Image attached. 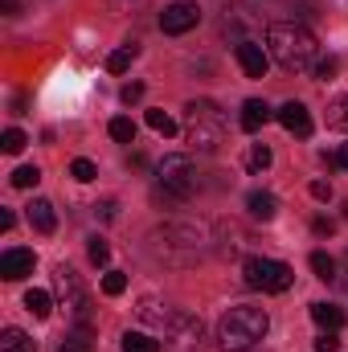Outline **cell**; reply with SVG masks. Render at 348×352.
I'll list each match as a JSON object with an SVG mask.
<instances>
[{"label":"cell","mask_w":348,"mask_h":352,"mask_svg":"<svg viewBox=\"0 0 348 352\" xmlns=\"http://www.w3.org/2000/svg\"><path fill=\"white\" fill-rule=\"evenodd\" d=\"M266 45H270V58H274L287 74L316 70V50H320V45H316L312 29L295 25V21H279V25H270Z\"/></svg>","instance_id":"obj_1"},{"label":"cell","mask_w":348,"mask_h":352,"mask_svg":"<svg viewBox=\"0 0 348 352\" xmlns=\"http://www.w3.org/2000/svg\"><path fill=\"white\" fill-rule=\"evenodd\" d=\"M266 332H270L266 311L262 307H250V303H238V307H230L217 320V344L226 352H250Z\"/></svg>","instance_id":"obj_2"},{"label":"cell","mask_w":348,"mask_h":352,"mask_svg":"<svg viewBox=\"0 0 348 352\" xmlns=\"http://www.w3.org/2000/svg\"><path fill=\"white\" fill-rule=\"evenodd\" d=\"M152 254L156 258H164V263L173 266H193L201 263V230L197 226H160V230H152Z\"/></svg>","instance_id":"obj_3"},{"label":"cell","mask_w":348,"mask_h":352,"mask_svg":"<svg viewBox=\"0 0 348 352\" xmlns=\"http://www.w3.org/2000/svg\"><path fill=\"white\" fill-rule=\"evenodd\" d=\"M140 320L156 332H164L168 340L176 336H201V320L188 316L184 307H173V303H156V299H140Z\"/></svg>","instance_id":"obj_4"},{"label":"cell","mask_w":348,"mask_h":352,"mask_svg":"<svg viewBox=\"0 0 348 352\" xmlns=\"http://www.w3.org/2000/svg\"><path fill=\"white\" fill-rule=\"evenodd\" d=\"M184 115H188V144L197 148V152H217L221 148V135H226V119L217 115V107L213 102H188L184 107Z\"/></svg>","instance_id":"obj_5"},{"label":"cell","mask_w":348,"mask_h":352,"mask_svg":"<svg viewBox=\"0 0 348 352\" xmlns=\"http://www.w3.org/2000/svg\"><path fill=\"white\" fill-rule=\"evenodd\" d=\"M156 176H160V188L173 197V201H188L193 192H197V184H201V176H197V164L188 160V156H164L160 160V168H156Z\"/></svg>","instance_id":"obj_6"},{"label":"cell","mask_w":348,"mask_h":352,"mask_svg":"<svg viewBox=\"0 0 348 352\" xmlns=\"http://www.w3.org/2000/svg\"><path fill=\"white\" fill-rule=\"evenodd\" d=\"M242 274H246V287H254V291H270V295H279V291H287V287L295 283V270H291L287 263L259 258V254H250V258L242 263Z\"/></svg>","instance_id":"obj_7"},{"label":"cell","mask_w":348,"mask_h":352,"mask_svg":"<svg viewBox=\"0 0 348 352\" xmlns=\"http://www.w3.org/2000/svg\"><path fill=\"white\" fill-rule=\"evenodd\" d=\"M54 291H58L62 307H70V311L83 320V328H90L87 324V291H83V283H78V274H74L70 266H58V270H54Z\"/></svg>","instance_id":"obj_8"},{"label":"cell","mask_w":348,"mask_h":352,"mask_svg":"<svg viewBox=\"0 0 348 352\" xmlns=\"http://www.w3.org/2000/svg\"><path fill=\"white\" fill-rule=\"evenodd\" d=\"M197 25H201V8L188 4V0H176V4H168V8L160 12V29H164L168 37H180V33H188V29H197Z\"/></svg>","instance_id":"obj_9"},{"label":"cell","mask_w":348,"mask_h":352,"mask_svg":"<svg viewBox=\"0 0 348 352\" xmlns=\"http://www.w3.org/2000/svg\"><path fill=\"white\" fill-rule=\"evenodd\" d=\"M33 266H37V254H33V250H21V246H12V250H4V254H0V278L17 283V278L33 274Z\"/></svg>","instance_id":"obj_10"},{"label":"cell","mask_w":348,"mask_h":352,"mask_svg":"<svg viewBox=\"0 0 348 352\" xmlns=\"http://www.w3.org/2000/svg\"><path fill=\"white\" fill-rule=\"evenodd\" d=\"M238 66H242V74L246 78H266V66H270V58H266V50H262L259 41H238Z\"/></svg>","instance_id":"obj_11"},{"label":"cell","mask_w":348,"mask_h":352,"mask_svg":"<svg viewBox=\"0 0 348 352\" xmlns=\"http://www.w3.org/2000/svg\"><path fill=\"white\" fill-rule=\"evenodd\" d=\"M274 119H279L291 135H299V140H307V135H312V115H307V107H303V102H283V107L274 111Z\"/></svg>","instance_id":"obj_12"},{"label":"cell","mask_w":348,"mask_h":352,"mask_svg":"<svg viewBox=\"0 0 348 352\" xmlns=\"http://www.w3.org/2000/svg\"><path fill=\"white\" fill-rule=\"evenodd\" d=\"M29 226H33L37 234H54V230H58V213H54V205H50L45 197H33V201H29Z\"/></svg>","instance_id":"obj_13"},{"label":"cell","mask_w":348,"mask_h":352,"mask_svg":"<svg viewBox=\"0 0 348 352\" xmlns=\"http://www.w3.org/2000/svg\"><path fill=\"white\" fill-rule=\"evenodd\" d=\"M270 115H274V111H270L262 98H246V102H242V131H250V135L262 131V127L270 123Z\"/></svg>","instance_id":"obj_14"},{"label":"cell","mask_w":348,"mask_h":352,"mask_svg":"<svg viewBox=\"0 0 348 352\" xmlns=\"http://www.w3.org/2000/svg\"><path fill=\"white\" fill-rule=\"evenodd\" d=\"M312 320L324 332H340L345 328V307H336V303H312Z\"/></svg>","instance_id":"obj_15"},{"label":"cell","mask_w":348,"mask_h":352,"mask_svg":"<svg viewBox=\"0 0 348 352\" xmlns=\"http://www.w3.org/2000/svg\"><path fill=\"white\" fill-rule=\"evenodd\" d=\"M246 209H250V217H259V221H274L279 201H274V192H262V188H254V192L246 197Z\"/></svg>","instance_id":"obj_16"},{"label":"cell","mask_w":348,"mask_h":352,"mask_svg":"<svg viewBox=\"0 0 348 352\" xmlns=\"http://www.w3.org/2000/svg\"><path fill=\"white\" fill-rule=\"evenodd\" d=\"M0 352H37V344H33L21 328H4V332H0Z\"/></svg>","instance_id":"obj_17"},{"label":"cell","mask_w":348,"mask_h":352,"mask_svg":"<svg viewBox=\"0 0 348 352\" xmlns=\"http://www.w3.org/2000/svg\"><path fill=\"white\" fill-rule=\"evenodd\" d=\"M25 307H29L37 320H50V311H54V299H50V291L33 287V291H25Z\"/></svg>","instance_id":"obj_18"},{"label":"cell","mask_w":348,"mask_h":352,"mask_svg":"<svg viewBox=\"0 0 348 352\" xmlns=\"http://www.w3.org/2000/svg\"><path fill=\"white\" fill-rule=\"evenodd\" d=\"M328 127H336V131L348 135V94L332 98V107H328Z\"/></svg>","instance_id":"obj_19"},{"label":"cell","mask_w":348,"mask_h":352,"mask_svg":"<svg viewBox=\"0 0 348 352\" xmlns=\"http://www.w3.org/2000/svg\"><path fill=\"white\" fill-rule=\"evenodd\" d=\"M94 349V340H90V328H78V332H70L62 344H58V352H90Z\"/></svg>","instance_id":"obj_20"},{"label":"cell","mask_w":348,"mask_h":352,"mask_svg":"<svg viewBox=\"0 0 348 352\" xmlns=\"http://www.w3.org/2000/svg\"><path fill=\"white\" fill-rule=\"evenodd\" d=\"M123 352H160V340H152L144 332H127L123 336Z\"/></svg>","instance_id":"obj_21"},{"label":"cell","mask_w":348,"mask_h":352,"mask_svg":"<svg viewBox=\"0 0 348 352\" xmlns=\"http://www.w3.org/2000/svg\"><path fill=\"white\" fill-rule=\"evenodd\" d=\"M148 127H152L156 135H164V140L176 135V119L168 115V111H148Z\"/></svg>","instance_id":"obj_22"},{"label":"cell","mask_w":348,"mask_h":352,"mask_svg":"<svg viewBox=\"0 0 348 352\" xmlns=\"http://www.w3.org/2000/svg\"><path fill=\"white\" fill-rule=\"evenodd\" d=\"M111 140H119V144H135V123L127 119V115H119V119H111Z\"/></svg>","instance_id":"obj_23"},{"label":"cell","mask_w":348,"mask_h":352,"mask_svg":"<svg viewBox=\"0 0 348 352\" xmlns=\"http://www.w3.org/2000/svg\"><path fill=\"white\" fill-rule=\"evenodd\" d=\"M131 58H135V45L115 50V54L107 58V70H111V74H127V70H131Z\"/></svg>","instance_id":"obj_24"},{"label":"cell","mask_w":348,"mask_h":352,"mask_svg":"<svg viewBox=\"0 0 348 352\" xmlns=\"http://www.w3.org/2000/svg\"><path fill=\"white\" fill-rule=\"evenodd\" d=\"M312 270H316V278H324V283L336 278V263H332V254H324V250L312 254Z\"/></svg>","instance_id":"obj_25"},{"label":"cell","mask_w":348,"mask_h":352,"mask_svg":"<svg viewBox=\"0 0 348 352\" xmlns=\"http://www.w3.org/2000/svg\"><path fill=\"white\" fill-rule=\"evenodd\" d=\"M25 131H17V127H8L4 135H0V148H4V156H17V152H25Z\"/></svg>","instance_id":"obj_26"},{"label":"cell","mask_w":348,"mask_h":352,"mask_svg":"<svg viewBox=\"0 0 348 352\" xmlns=\"http://www.w3.org/2000/svg\"><path fill=\"white\" fill-rule=\"evenodd\" d=\"M217 234L226 238V242H221V254H238V246H242V230H238V226H226V221H221V226H217Z\"/></svg>","instance_id":"obj_27"},{"label":"cell","mask_w":348,"mask_h":352,"mask_svg":"<svg viewBox=\"0 0 348 352\" xmlns=\"http://www.w3.org/2000/svg\"><path fill=\"white\" fill-rule=\"evenodd\" d=\"M8 180H12V188H33V184L41 180V173H37V164H21Z\"/></svg>","instance_id":"obj_28"},{"label":"cell","mask_w":348,"mask_h":352,"mask_svg":"<svg viewBox=\"0 0 348 352\" xmlns=\"http://www.w3.org/2000/svg\"><path fill=\"white\" fill-rule=\"evenodd\" d=\"M102 291H107V295H123V291H127V274H123V270H107Z\"/></svg>","instance_id":"obj_29"},{"label":"cell","mask_w":348,"mask_h":352,"mask_svg":"<svg viewBox=\"0 0 348 352\" xmlns=\"http://www.w3.org/2000/svg\"><path fill=\"white\" fill-rule=\"evenodd\" d=\"M246 164H250V173H262V168H270V148H266V144H254Z\"/></svg>","instance_id":"obj_30"},{"label":"cell","mask_w":348,"mask_h":352,"mask_svg":"<svg viewBox=\"0 0 348 352\" xmlns=\"http://www.w3.org/2000/svg\"><path fill=\"white\" fill-rule=\"evenodd\" d=\"M70 176H74V180H83V184H90V180L98 176V168H94L90 160H74V164H70Z\"/></svg>","instance_id":"obj_31"},{"label":"cell","mask_w":348,"mask_h":352,"mask_svg":"<svg viewBox=\"0 0 348 352\" xmlns=\"http://www.w3.org/2000/svg\"><path fill=\"white\" fill-rule=\"evenodd\" d=\"M107 258H111V246H107L102 238H90V263H94V266H107Z\"/></svg>","instance_id":"obj_32"},{"label":"cell","mask_w":348,"mask_h":352,"mask_svg":"<svg viewBox=\"0 0 348 352\" xmlns=\"http://www.w3.org/2000/svg\"><path fill=\"white\" fill-rule=\"evenodd\" d=\"M312 74H316V78H320V82H328V78H332V74H336V58H320V62H316V70H312Z\"/></svg>","instance_id":"obj_33"},{"label":"cell","mask_w":348,"mask_h":352,"mask_svg":"<svg viewBox=\"0 0 348 352\" xmlns=\"http://www.w3.org/2000/svg\"><path fill=\"white\" fill-rule=\"evenodd\" d=\"M324 160H328V168H348V144H340V148H336L332 156L324 152Z\"/></svg>","instance_id":"obj_34"},{"label":"cell","mask_w":348,"mask_h":352,"mask_svg":"<svg viewBox=\"0 0 348 352\" xmlns=\"http://www.w3.org/2000/svg\"><path fill=\"white\" fill-rule=\"evenodd\" d=\"M340 349V340H336V332H324L320 340H316V352H336Z\"/></svg>","instance_id":"obj_35"},{"label":"cell","mask_w":348,"mask_h":352,"mask_svg":"<svg viewBox=\"0 0 348 352\" xmlns=\"http://www.w3.org/2000/svg\"><path fill=\"white\" fill-rule=\"evenodd\" d=\"M312 197L316 201H332V184L328 180H312Z\"/></svg>","instance_id":"obj_36"},{"label":"cell","mask_w":348,"mask_h":352,"mask_svg":"<svg viewBox=\"0 0 348 352\" xmlns=\"http://www.w3.org/2000/svg\"><path fill=\"white\" fill-rule=\"evenodd\" d=\"M144 98V82H131V87H123V102L131 107V102H140Z\"/></svg>","instance_id":"obj_37"},{"label":"cell","mask_w":348,"mask_h":352,"mask_svg":"<svg viewBox=\"0 0 348 352\" xmlns=\"http://www.w3.org/2000/svg\"><path fill=\"white\" fill-rule=\"evenodd\" d=\"M312 230H316L320 238H332V230H336V226H332L328 217H316V221H312Z\"/></svg>","instance_id":"obj_38"},{"label":"cell","mask_w":348,"mask_h":352,"mask_svg":"<svg viewBox=\"0 0 348 352\" xmlns=\"http://www.w3.org/2000/svg\"><path fill=\"white\" fill-rule=\"evenodd\" d=\"M94 209H98V217H102V221H111V217H115V209H119V205H115V201H102V205H94Z\"/></svg>","instance_id":"obj_39"},{"label":"cell","mask_w":348,"mask_h":352,"mask_svg":"<svg viewBox=\"0 0 348 352\" xmlns=\"http://www.w3.org/2000/svg\"><path fill=\"white\" fill-rule=\"evenodd\" d=\"M0 8H4L8 16H17V12H21V0H0Z\"/></svg>","instance_id":"obj_40"}]
</instances>
